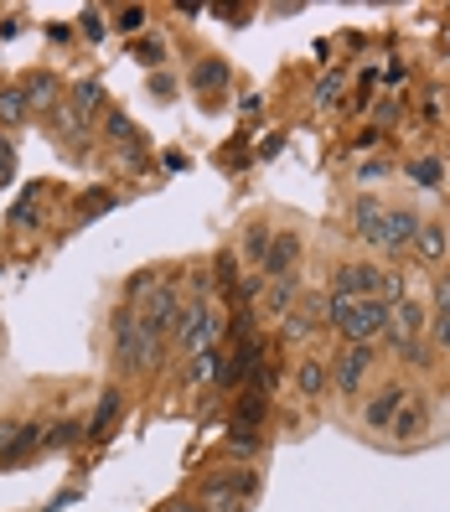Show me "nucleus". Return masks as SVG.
<instances>
[{
	"mask_svg": "<svg viewBox=\"0 0 450 512\" xmlns=\"http://www.w3.org/2000/svg\"><path fill=\"white\" fill-rule=\"evenodd\" d=\"M109 363H114V373H125V378H150V373H161V363H166V342L150 337V331L140 326L135 306H119L114 321H109Z\"/></svg>",
	"mask_w": 450,
	"mask_h": 512,
	"instance_id": "1",
	"label": "nucleus"
},
{
	"mask_svg": "<svg viewBox=\"0 0 450 512\" xmlns=\"http://www.w3.org/2000/svg\"><path fill=\"white\" fill-rule=\"evenodd\" d=\"M326 326H332L342 342L378 347L383 331H388V300H378V295L352 300V295H332V290H326Z\"/></svg>",
	"mask_w": 450,
	"mask_h": 512,
	"instance_id": "2",
	"label": "nucleus"
},
{
	"mask_svg": "<svg viewBox=\"0 0 450 512\" xmlns=\"http://www.w3.org/2000/svg\"><path fill=\"white\" fill-rule=\"evenodd\" d=\"M378 347H368V342H342L332 357H326V368H332V394L342 399V404H357L368 394V378L378 373Z\"/></svg>",
	"mask_w": 450,
	"mask_h": 512,
	"instance_id": "3",
	"label": "nucleus"
},
{
	"mask_svg": "<svg viewBox=\"0 0 450 512\" xmlns=\"http://www.w3.org/2000/svg\"><path fill=\"white\" fill-rule=\"evenodd\" d=\"M218 337H223V311L213 306V300H187L182 306V321H176V337H171V347H176V357H197V352H207V347H218Z\"/></svg>",
	"mask_w": 450,
	"mask_h": 512,
	"instance_id": "4",
	"label": "nucleus"
},
{
	"mask_svg": "<svg viewBox=\"0 0 450 512\" xmlns=\"http://www.w3.org/2000/svg\"><path fill=\"white\" fill-rule=\"evenodd\" d=\"M425 331H430V306L414 300V295H404L399 306H388V331H383L378 347H388V357H394L409 342H425Z\"/></svg>",
	"mask_w": 450,
	"mask_h": 512,
	"instance_id": "5",
	"label": "nucleus"
},
{
	"mask_svg": "<svg viewBox=\"0 0 450 512\" xmlns=\"http://www.w3.org/2000/svg\"><path fill=\"white\" fill-rule=\"evenodd\" d=\"M409 394H414V388H409L404 373L399 378H383L373 394L363 399V414H357V419H363V430H388V425H394V414L409 404Z\"/></svg>",
	"mask_w": 450,
	"mask_h": 512,
	"instance_id": "6",
	"label": "nucleus"
},
{
	"mask_svg": "<svg viewBox=\"0 0 450 512\" xmlns=\"http://www.w3.org/2000/svg\"><path fill=\"white\" fill-rule=\"evenodd\" d=\"M378 280H383V264H373V259H342L337 275H332V295L363 300V295H378Z\"/></svg>",
	"mask_w": 450,
	"mask_h": 512,
	"instance_id": "7",
	"label": "nucleus"
},
{
	"mask_svg": "<svg viewBox=\"0 0 450 512\" xmlns=\"http://www.w3.org/2000/svg\"><path fill=\"white\" fill-rule=\"evenodd\" d=\"M383 213L388 207L378 202V197H352V233L363 238L368 249H378V254H388V228H383Z\"/></svg>",
	"mask_w": 450,
	"mask_h": 512,
	"instance_id": "8",
	"label": "nucleus"
},
{
	"mask_svg": "<svg viewBox=\"0 0 450 512\" xmlns=\"http://www.w3.org/2000/svg\"><path fill=\"white\" fill-rule=\"evenodd\" d=\"M202 481H213V487L244 497V502L259 497V466H254V461H223V466H213V471H202Z\"/></svg>",
	"mask_w": 450,
	"mask_h": 512,
	"instance_id": "9",
	"label": "nucleus"
},
{
	"mask_svg": "<svg viewBox=\"0 0 450 512\" xmlns=\"http://www.w3.org/2000/svg\"><path fill=\"white\" fill-rule=\"evenodd\" d=\"M295 264H300V238H295V228H275V238H269V254H264V264H259V275H264V280H290Z\"/></svg>",
	"mask_w": 450,
	"mask_h": 512,
	"instance_id": "10",
	"label": "nucleus"
},
{
	"mask_svg": "<svg viewBox=\"0 0 450 512\" xmlns=\"http://www.w3.org/2000/svg\"><path fill=\"white\" fill-rule=\"evenodd\" d=\"M290 378H295V394L306 399V404H321L326 394H332V368H326V357H316V352L300 357Z\"/></svg>",
	"mask_w": 450,
	"mask_h": 512,
	"instance_id": "11",
	"label": "nucleus"
},
{
	"mask_svg": "<svg viewBox=\"0 0 450 512\" xmlns=\"http://www.w3.org/2000/svg\"><path fill=\"white\" fill-rule=\"evenodd\" d=\"M295 300H300V280H295V275H290V280H264V290H259V316L280 326V321L295 311Z\"/></svg>",
	"mask_w": 450,
	"mask_h": 512,
	"instance_id": "12",
	"label": "nucleus"
},
{
	"mask_svg": "<svg viewBox=\"0 0 450 512\" xmlns=\"http://www.w3.org/2000/svg\"><path fill=\"white\" fill-rule=\"evenodd\" d=\"M409 254H414L419 264H430V269L445 264V254H450V228H445V223H419Z\"/></svg>",
	"mask_w": 450,
	"mask_h": 512,
	"instance_id": "13",
	"label": "nucleus"
},
{
	"mask_svg": "<svg viewBox=\"0 0 450 512\" xmlns=\"http://www.w3.org/2000/svg\"><path fill=\"white\" fill-rule=\"evenodd\" d=\"M419 223H425V218H414V207H388V213H383V228H388V254H409Z\"/></svg>",
	"mask_w": 450,
	"mask_h": 512,
	"instance_id": "14",
	"label": "nucleus"
},
{
	"mask_svg": "<svg viewBox=\"0 0 450 512\" xmlns=\"http://www.w3.org/2000/svg\"><path fill=\"white\" fill-rule=\"evenodd\" d=\"M21 94H26V104H32V114H52L63 83H57V73H32V78H21Z\"/></svg>",
	"mask_w": 450,
	"mask_h": 512,
	"instance_id": "15",
	"label": "nucleus"
},
{
	"mask_svg": "<svg viewBox=\"0 0 450 512\" xmlns=\"http://www.w3.org/2000/svg\"><path fill=\"white\" fill-rule=\"evenodd\" d=\"M269 238H275V228H269L264 218L244 223V233H238V259H249V269H259L264 254H269Z\"/></svg>",
	"mask_w": 450,
	"mask_h": 512,
	"instance_id": "16",
	"label": "nucleus"
},
{
	"mask_svg": "<svg viewBox=\"0 0 450 512\" xmlns=\"http://www.w3.org/2000/svg\"><path fill=\"white\" fill-rule=\"evenodd\" d=\"M223 450H228L233 461H249V456H259V450H264V430L244 425V419H233V425H228V440H223Z\"/></svg>",
	"mask_w": 450,
	"mask_h": 512,
	"instance_id": "17",
	"label": "nucleus"
},
{
	"mask_svg": "<svg viewBox=\"0 0 450 512\" xmlns=\"http://www.w3.org/2000/svg\"><path fill=\"white\" fill-rule=\"evenodd\" d=\"M26 119H32V104H26L21 83H6V88H0V135H6V130H21Z\"/></svg>",
	"mask_w": 450,
	"mask_h": 512,
	"instance_id": "18",
	"label": "nucleus"
},
{
	"mask_svg": "<svg viewBox=\"0 0 450 512\" xmlns=\"http://www.w3.org/2000/svg\"><path fill=\"white\" fill-rule=\"evenodd\" d=\"M37 450H47V425H42V419H26V425L16 430V440H11L6 466H21L26 456H37Z\"/></svg>",
	"mask_w": 450,
	"mask_h": 512,
	"instance_id": "19",
	"label": "nucleus"
},
{
	"mask_svg": "<svg viewBox=\"0 0 450 512\" xmlns=\"http://www.w3.org/2000/svg\"><path fill=\"white\" fill-rule=\"evenodd\" d=\"M223 378V347H207L197 357H187V388H202V383H218Z\"/></svg>",
	"mask_w": 450,
	"mask_h": 512,
	"instance_id": "20",
	"label": "nucleus"
},
{
	"mask_svg": "<svg viewBox=\"0 0 450 512\" xmlns=\"http://www.w3.org/2000/svg\"><path fill=\"white\" fill-rule=\"evenodd\" d=\"M192 497L207 507V512H249V502L244 497H233V492H223V487H213V481H202L197 476V487H192Z\"/></svg>",
	"mask_w": 450,
	"mask_h": 512,
	"instance_id": "21",
	"label": "nucleus"
},
{
	"mask_svg": "<svg viewBox=\"0 0 450 512\" xmlns=\"http://www.w3.org/2000/svg\"><path fill=\"white\" fill-rule=\"evenodd\" d=\"M388 435L394 440H414V435H425V404H404L399 414H394V425H388Z\"/></svg>",
	"mask_w": 450,
	"mask_h": 512,
	"instance_id": "22",
	"label": "nucleus"
},
{
	"mask_svg": "<svg viewBox=\"0 0 450 512\" xmlns=\"http://www.w3.org/2000/svg\"><path fill=\"white\" fill-rule=\"evenodd\" d=\"M114 414H119V388H104V404H99V414H94V425H88L83 435H94V440H104V430L114 425Z\"/></svg>",
	"mask_w": 450,
	"mask_h": 512,
	"instance_id": "23",
	"label": "nucleus"
},
{
	"mask_svg": "<svg viewBox=\"0 0 450 512\" xmlns=\"http://www.w3.org/2000/svg\"><path fill=\"white\" fill-rule=\"evenodd\" d=\"M192 83L202 88V94H207V88H223V83H228V68L218 63V57H202L197 73H192Z\"/></svg>",
	"mask_w": 450,
	"mask_h": 512,
	"instance_id": "24",
	"label": "nucleus"
},
{
	"mask_svg": "<svg viewBox=\"0 0 450 512\" xmlns=\"http://www.w3.org/2000/svg\"><path fill=\"white\" fill-rule=\"evenodd\" d=\"M440 161H430V156H419V161H409V182H419V187H440Z\"/></svg>",
	"mask_w": 450,
	"mask_h": 512,
	"instance_id": "25",
	"label": "nucleus"
},
{
	"mask_svg": "<svg viewBox=\"0 0 450 512\" xmlns=\"http://www.w3.org/2000/svg\"><path fill=\"white\" fill-rule=\"evenodd\" d=\"M430 316H450V269L435 275V290H430Z\"/></svg>",
	"mask_w": 450,
	"mask_h": 512,
	"instance_id": "26",
	"label": "nucleus"
},
{
	"mask_svg": "<svg viewBox=\"0 0 450 512\" xmlns=\"http://www.w3.org/2000/svg\"><path fill=\"white\" fill-rule=\"evenodd\" d=\"M425 337H430V347H435L440 357H450V316H430V331H425Z\"/></svg>",
	"mask_w": 450,
	"mask_h": 512,
	"instance_id": "27",
	"label": "nucleus"
},
{
	"mask_svg": "<svg viewBox=\"0 0 450 512\" xmlns=\"http://www.w3.org/2000/svg\"><path fill=\"white\" fill-rule=\"evenodd\" d=\"M78 435H83L78 419H63V425H52V430H47V450H52V445H73Z\"/></svg>",
	"mask_w": 450,
	"mask_h": 512,
	"instance_id": "28",
	"label": "nucleus"
},
{
	"mask_svg": "<svg viewBox=\"0 0 450 512\" xmlns=\"http://www.w3.org/2000/svg\"><path fill=\"white\" fill-rule=\"evenodd\" d=\"M114 26H119V32H140V26H145V6H125V11H114Z\"/></svg>",
	"mask_w": 450,
	"mask_h": 512,
	"instance_id": "29",
	"label": "nucleus"
},
{
	"mask_svg": "<svg viewBox=\"0 0 450 512\" xmlns=\"http://www.w3.org/2000/svg\"><path fill=\"white\" fill-rule=\"evenodd\" d=\"M11 171H16V145H11V135H0V187L11 182Z\"/></svg>",
	"mask_w": 450,
	"mask_h": 512,
	"instance_id": "30",
	"label": "nucleus"
},
{
	"mask_svg": "<svg viewBox=\"0 0 450 512\" xmlns=\"http://www.w3.org/2000/svg\"><path fill=\"white\" fill-rule=\"evenodd\" d=\"M114 207V192H94L88 202H78V218H94V213H109Z\"/></svg>",
	"mask_w": 450,
	"mask_h": 512,
	"instance_id": "31",
	"label": "nucleus"
},
{
	"mask_svg": "<svg viewBox=\"0 0 450 512\" xmlns=\"http://www.w3.org/2000/svg\"><path fill=\"white\" fill-rule=\"evenodd\" d=\"M161 512H207V507H202L192 492H176V497H166V502H161Z\"/></svg>",
	"mask_w": 450,
	"mask_h": 512,
	"instance_id": "32",
	"label": "nucleus"
},
{
	"mask_svg": "<svg viewBox=\"0 0 450 512\" xmlns=\"http://www.w3.org/2000/svg\"><path fill=\"white\" fill-rule=\"evenodd\" d=\"M16 430H21V419H0V466H6V456H11V440H16Z\"/></svg>",
	"mask_w": 450,
	"mask_h": 512,
	"instance_id": "33",
	"label": "nucleus"
},
{
	"mask_svg": "<svg viewBox=\"0 0 450 512\" xmlns=\"http://www.w3.org/2000/svg\"><path fill=\"white\" fill-rule=\"evenodd\" d=\"M337 88H342V78H337V73H326V78L311 88V99H316V104H326V99H337Z\"/></svg>",
	"mask_w": 450,
	"mask_h": 512,
	"instance_id": "34",
	"label": "nucleus"
},
{
	"mask_svg": "<svg viewBox=\"0 0 450 512\" xmlns=\"http://www.w3.org/2000/svg\"><path fill=\"white\" fill-rule=\"evenodd\" d=\"M135 57H140V63H156L161 47H156V42H145V47H135Z\"/></svg>",
	"mask_w": 450,
	"mask_h": 512,
	"instance_id": "35",
	"label": "nucleus"
},
{
	"mask_svg": "<svg viewBox=\"0 0 450 512\" xmlns=\"http://www.w3.org/2000/svg\"><path fill=\"white\" fill-rule=\"evenodd\" d=\"M171 88H176V83H171V78H161V73L150 78V94H166V99H171Z\"/></svg>",
	"mask_w": 450,
	"mask_h": 512,
	"instance_id": "36",
	"label": "nucleus"
},
{
	"mask_svg": "<svg viewBox=\"0 0 450 512\" xmlns=\"http://www.w3.org/2000/svg\"><path fill=\"white\" fill-rule=\"evenodd\" d=\"M445 368H450V357H445Z\"/></svg>",
	"mask_w": 450,
	"mask_h": 512,
	"instance_id": "37",
	"label": "nucleus"
}]
</instances>
